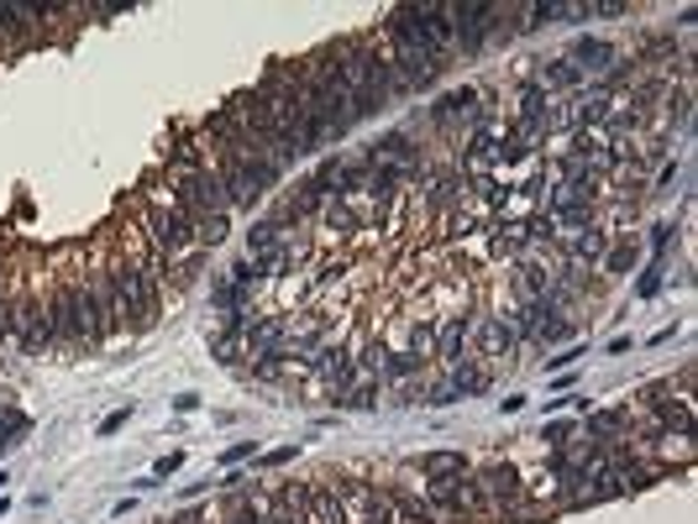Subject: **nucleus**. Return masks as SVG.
Wrapping results in <instances>:
<instances>
[{"instance_id":"b1692460","label":"nucleus","mask_w":698,"mask_h":524,"mask_svg":"<svg viewBox=\"0 0 698 524\" xmlns=\"http://www.w3.org/2000/svg\"><path fill=\"white\" fill-rule=\"evenodd\" d=\"M211 305H216L221 315H226V310H252V294L237 288L226 273H221V278H211Z\"/></svg>"},{"instance_id":"20e7f679","label":"nucleus","mask_w":698,"mask_h":524,"mask_svg":"<svg viewBox=\"0 0 698 524\" xmlns=\"http://www.w3.org/2000/svg\"><path fill=\"white\" fill-rule=\"evenodd\" d=\"M473 477H479V493H483V503H488V520L526 514V482H520V472H515V462L494 456V462H483Z\"/></svg>"},{"instance_id":"6ab92c4d","label":"nucleus","mask_w":698,"mask_h":524,"mask_svg":"<svg viewBox=\"0 0 698 524\" xmlns=\"http://www.w3.org/2000/svg\"><path fill=\"white\" fill-rule=\"evenodd\" d=\"M37 22V5L32 0H0V37H11V43H22L26 32Z\"/></svg>"},{"instance_id":"a19ab883","label":"nucleus","mask_w":698,"mask_h":524,"mask_svg":"<svg viewBox=\"0 0 698 524\" xmlns=\"http://www.w3.org/2000/svg\"><path fill=\"white\" fill-rule=\"evenodd\" d=\"M5 299H11V294H5V273H0V310H5Z\"/></svg>"},{"instance_id":"a211bd4d","label":"nucleus","mask_w":698,"mask_h":524,"mask_svg":"<svg viewBox=\"0 0 698 524\" xmlns=\"http://www.w3.org/2000/svg\"><path fill=\"white\" fill-rule=\"evenodd\" d=\"M290 237H294V231H284L273 215H263V220H252V231H247V258H252V262H268Z\"/></svg>"},{"instance_id":"e433bc0d","label":"nucleus","mask_w":698,"mask_h":524,"mask_svg":"<svg viewBox=\"0 0 698 524\" xmlns=\"http://www.w3.org/2000/svg\"><path fill=\"white\" fill-rule=\"evenodd\" d=\"M630 11V0H594L588 5V16H626Z\"/></svg>"},{"instance_id":"7ed1b4c3","label":"nucleus","mask_w":698,"mask_h":524,"mask_svg":"<svg viewBox=\"0 0 698 524\" xmlns=\"http://www.w3.org/2000/svg\"><path fill=\"white\" fill-rule=\"evenodd\" d=\"M143 215V231H147V247L158 252L164 262H179V258H194L200 241H194V226L184 220L179 210H158V205H137Z\"/></svg>"},{"instance_id":"cd10ccee","label":"nucleus","mask_w":698,"mask_h":524,"mask_svg":"<svg viewBox=\"0 0 698 524\" xmlns=\"http://www.w3.org/2000/svg\"><path fill=\"white\" fill-rule=\"evenodd\" d=\"M447 383H452V394H458V399H468V394H483V388H488V373L473 367V362H458V367L447 373Z\"/></svg>"},{"instance_id":"f3484780","label":"nucleus","mask_w":698,"mask_h":524,"mask_svg":"<svg viewBox=\"0 0 698 524\" xmlns=\"http://www.w3.org/2000/svg\"><path fill=\"white\" fill-rule=\"evenodd\" d=\"M573 64H578V73H615V64H626V53L604 37H583L573 48Z\"/></svg>"},{"instance_id":"c85d7f7f","label":"nucleus","mask_w":698,"mask_h":524,"mask_svg":"<svg viewBox=\"0 0 698 524\" xmlns=\"http://www.w3.org/2000/svg\"><path fill=\"white\" fill-rule=\"evenodd\" d=\"M211 357H216L221 367H241V357H247V346H241V335L216 331V335H211Z\"/></svg>"},{"instance_id":"4c0bfd02","label":"nucleus","mask_w":698,"mask_h":524,"mask_svg":"<svg viewBox=\"0 0 698 524\" xmlns=\"http://www.w3.org/2000/svg\"><path fill=\"white\" fill-rule=\"evenodd\" d=\"M184 467V452H169V456H158V467H153V477H173Z\"/></svg>"},{"instance_id":"0eeeda50","label":"nucleus","mask_w":698,"mask_h":524,"mask_svg":"<svg viewBox=\"0 0 698 524\" xmlns=\"http://www.w3.org/2000/svg\"><path fill=\"white\" fill-rule=\"evenodd\" d=\"M11 341L22 346L26 357H43V352L53 346L48 299H43V294H22V299H11Z\"/></svg>"},{"instance_id":"6e6552de","label":"nucleus","mask_w":698,"mask_h":524,"mask_svg":"<svg viewBox=\"0 0 698 524\" xmlns=\"http://www.w3.org/2000/svg\"><path fill=\"white\" fill-rule=\"evenodd\" d=\"M447 16H452V37H458V48L473 58V53H483V43L494 37V16H499V5H488V0H447Z\"/></svg>"},{"instance_id":"72a5a7b5","label":"nucleus","mask_w":698,"mask_h":524,"mask_svg":"<svg viewBox=\"0 0 698 524\" xmlns=\"http://www.w3.org/2000/svg\"><path fill=\"white\" fill-rule=\"evenodd\" d=\"M604 267H609V273H626V267H635V241H630V237L609 241V252H604Z\"/></svg>"},{"instance_id":"58836bf2","label":"nucleus","mask_w":698,"mask_h":524,"mask_svg":"<svg viewBox=\"0 0 698 524\" xmlns=\"http://www.w3.org/2000/svg\"><path fill=\"white\" fill-rule=\"evenodd\" d=\"M662 273H667V267H662V262H651V273L641 278V299H651V294L662 288Z\"/></svg>"},{"instance_id":"bb28decb","label":"nucleus","mask_w":698,"mask_h":524,"mask_svg":"<svg viewBox=\"0 0 698 524\" xmlns=\"http://www.w3.org/2000/svg\"><path fill=\"white\" fill-rule=\"evenodd\" d=\"M384 357H389V346L379 341V335H368V341H358V352H352V362H358V373L362 378H379L384 373ZM384 383V378H379Z\"/></svg>"},{"instance_id":"5701e85b","label":"nucleus","mask_w":698,"mask_h":524,"mask_svg":"<svg viewBox=\"0 0 698 524\" xmlns=\"http://www.w3.org/2000/svg\"><path fill=\"white\" fill-rule=\"evenodd\" d=\"M488 252H494V258H520V252H526V231H520V220H499V226H494V237H488Z\"/></svg>"},{"instance_id":"f03ea898","label":"nucleus","mask_w":698,"mask_h":524,"mask_svg":"<svg viewBox=\"0 0 698 524\" xmlns=\"http://www.w3.org/2000/svg\"><path fill=\"white\" fill-rule=\"evenodd\" d=\"M164 267H169L164 258H153V262L111 258L116 294H121V326H126V331L143 335L158 326V315H164Z\"/></svg>"},{"instance_id":"1a4fd4ad","label":"nucleus","mask_w":698,"mask_h":524,"mask_svg":"<svg viewBox=\"0 0 698 524\" xmlns=\"http://www.w3.org/2000/svg\"><path fill=\"white\" fill-rule=\"evenodd\" d=\"M567 267H599L604 252H609V231L604 226H578V231H556L552 241Z\"/></svg>"},{"instance_id":"412c9836","label":"nucleus","mask_w":698,"mask_h":524,"mask_svg":"<svg viewBox=\"0 0 698 524\" xmlns=\"http://www.w3.org/2000/svg\"><path fill=\"white\" fill-rule=\"evenodd\" d=\"M315 226H320V237H337V241L362 237L358 220H352V210H347L341 200H326V205H320V215H315Z\"/></svg>"},{"instance_id":"a878e982","label":"nucleus","mask_w":698,"mask_h":524,"mask_svg":"<svg viewBox=\"0 0 698 524\" xmlns=\"http://www.w3.org/2000/svg\"><path fill=\"white\" fill-rule=\"evenodd\" d=\"M32 430V420H26L16 405H0V456L11 452V446H22V435Z\"/></svg>"},{"instance_id":"aec40b11","label":"nucleus","mask_w":698,"mask_h":524,"mask_svg":"<svg viewBox=\"0 0 698 524\" xmlns=\"http://www.w3.org/2000/svg\"><path fill=\"white\" fill-rule=\"evenodd\" d=\"M526 26H552V22H578V16H588V5H578V0H536V5H526Z\"/></svg>"},{"instance_id":"ddd939ff","label":"nucleus","mask_w":698,"mask_h":524,"mask_svg":"<svg viewBox=\"0 0 698 524\" xmlns=\"http://www.w3.org/2000/svg\"><path fill=\"white\" fill-rule=\"evenodd\" d=\"M216 524H268L263 520V488H258V482H247V488H226Z\"/></svg>"},{"instance_id":"7c9ffc66","label":"nucleus","mask_w":698,"mask_h":524,"mask_svg":"<svg viewBox=\"0 0 698 524\" xmlns=\"http://www.w3.org/2000/svg\"><path fill=\"white\" fill-rule=\"evenodd\" d=\"M405 341H409V357H420V362L436 357V326H431V320H415Z\"/></svg>"},{"instance_id":"393cba45","label":"nucleus","mask_w":698,"mask_h":524,"mask_svg":"<svg viewBox=\"0 0 698 524\" xmlns=\"http://www.w3.org/2000/svg\"><path fill=\"white\" fill-rule=\"evenodd\" d=\"M415 472L420 477H452V472H468V456L462 452H426L415 462Z\"/></svg>"},{"instance_id":"c756f323","label":"nucleus","mask_w":698,"mask_h":524,"mask_svg":"<svg viewBox=\"0 0 698 524\" xmlns=\"http://www.w3.org/2000/svg\"><path fill=\"white\" fill-rule=\"evenodd\" d=\"M232 231V215H205V220H194V241L200 247H221Z\"/></svg>"},{"instance_id":"c9c22d12","label":"nucleus","mask_w":698,"mask_h":524,"mask_svg":"<svg viewBox=\"0 0 698 524\" xmlns=\"http://www.w3.org/2000/svg\"><path fill=\"white\" fill-rule=\"evenodd\" d=\"M541 441H547L552 452H567V441H573V425H562V420H556V425H547V435H541Z\"/></svg>"},{"instance_id":"4468645a","label":"nucleus","mask_w":698,"mask_h":524,"mask_svg":"<svg viewBox=\"0 0 698 524\" xmlns=\"http://www.w3.org/2000/svg\"><path fill=\"white\" fill-rule=\"evenodd\" d=\"M305 520L311 524H347L337 488H331V472H320L315 482H305Z\"/></svg>"},{"instance_id":"4be33fe9","label":"nucleus","mask_w":698,"mask_h":524,"mask_svg":"<svg viewBox=\"0 0 698 524\" xmlns=\"http://www.w3.org/2000/svg\"><path fill=\"white\" fill-rule=\"evenodd\" d=\"M578 79H583V73H578L573 58H552V64H541V79H536V84L552 95V90H578Z\"/></svg>"},{"instance_id":"ea45409f","label":"nucleus","mask_w":698,"mask_h":524,"mask_svg":"<svg viewBox=\"0 0 698 524\" xmlns=\"http://www.w3.org/2000/svg\"><path fill=\"white\" fill-rule=\"evenodd\" d=\"M126 414H132V409H116V414H105V420H100V435H116V430L126 425Z\"/></svg>"},{"instance_id":"473e14b6","label":"nucleus","mask_w":698,"mask_h":524,"mask_svg":"<svg viewBox=\"0 0 698 524\" xmlns=\"http://www.w3.org/2000/svg\"><path fill=\"white\" fill-rule=\"evenodd\" d=\"M415 373H420V357H409V352H389L379 378H384V383H405V378H415Z\"/></svg>"},{"instance_id":"f704fd0d","label":"nucleus","mask_w":698,"mask_h":524,"mask_svg":"<svg viewBox=\"0 0 698 524\" xmlns=\"http://www.w3.org/2000/svg\"><path fill=\"white\" fill-rule=\"evenodd\" d=\"M252 378H258V383H279V378H284V357H252Z\"/></svg>"},{"instance_id":"f8f14e48","label":"nucleus","mask_w":698,"mask_h":524,"mask_svg":"<svg viewBox=\"0 0 698 524\" xmlns=\"http://www.w3.org/2000/svg\"><path fill=\"white\" fill-rule=\"evenodd\" d=\"M263 520L268 524H311L305 520V482H273V488H263Z\"/></svg>"},{"instance_id":"9d476101","label":"nucleus","mask_w":698,"mask_h":524,"mask_svg":"<svg viewBox=\"0 0 698 524\" xmlns=\"http://www.w3.org/2000/svg\"><path fill=\"white\" fill-rule=\"evenodd\" d=\"M284 341H290V315L273 310V315H252V326L241 335L247 357H284ZM290 362V357H284Z\"/></svg>"},{"instance_id":"423d86ee","label":"nucleus","mask_w":698,"mask_h":524,"mask_svg":"<svg viewBox=\"0 0 698 524\" xmlns=\"http://www.w3.org/2000/svg\"><path fill=\"white\" fill-rule=\"evenodd\" d=\"M48 326H53V352H90V335H85V320H79V278L53 288Z\"/></svg>"},{"instance_id":"dca6fc26","label":"nucleus","mask_w":698,"mask_h":524,"mask_svg":"<svg viewBox=\"0 0 698 524\" xmlns=\"http://www.w3.org/2000/svg\"><path fill=\"white\" fill-rule=\"evenodd\" d=\"M509 288H515V299H520V305H541V299H547V288H552V273H547L536 258H520V262H515V273H509Z\"/></svg>"},{"instance_id":"f257e3e1","label":"nucleus","mask_w":698,"mask_h":524,"mask_svg":"<svg viewBox=\"0 0 698 524\" xmlns=\"http://www.w3.org/2000/svg\"><path fill=\"white\" fill-rule=\"evenodd\" d=\"M331 58H337V73H341V84H347V95H352L358 121L389 111V100H394V73H389V53H384V37H379V32H373V37H337V43H331Z\"/></svg>"},{"instance_id":"2f4dec72","label":"nucleus","mask_w":698,"mask_h":524,"mask_svg":"<svg viewBox=\"0 0 698 524\" xmlns=\"http://www.w3.org/2000/svg\"><path fill=\"white\" fill-rule=\"evenodd\" d=\"M379 394H384V383H379V378H362L352 394H341L337 405H347V409H379Z\"/></svg>"},{"instance_id":"9b49d317","label":"nucleus","mask_w":698,"mask_h":524,"mask_svg":"<svg viewBox=\"0 0 698 524\" xmlns=\"http://www.w3.org/2000/svg\"><path fill=\"white\" fill-rule=\"evenodd\" d=\"M515 341H520V331L509 326L505 315H479V320H473V335H468V346H473L479 357H509Z\"/></svg>"},{"instance_id":"39448f33","label":"nucleus","mask_w":698,"mask_h":524,"mask_svg":"<svg viewBox=\"0 0 698 524\" xmlns=\"http://www.w3.org/2000/svg\"><path fill=\"white\" fill-rule=\"evenodd\" d=\"M399 11V22L405 32L420 43V48L431 53V58H447V53H458V37H452V16H447V5H431V0H420V5H394Z\"/></svg>"},{"instance_id":"2eb2a0df","label":"nucleus","mask_w":698,"mask_h":524,"mask_svg":"<svg viewBox=\"0 0 698 524\" xmlns=\"http://www.w3.org/2000/svg\"><path fill=\"white\" fill-rule=\"evenodd\" d=\"M468 335H473V320H468V315H447V320L436 326V357L447 362V367L468 362Z\"/></svg>"}]
</instances>
